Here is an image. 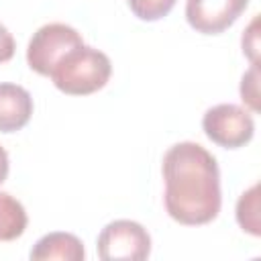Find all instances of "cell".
<instances>
[{"mask_svg":"<svg viewBox=\"0 0 261 261\" xmlns=\"http://www.w3.org/2000/svg\"><path fill=\"white\" fill-rule=\"evenodd\" d=\"M241 98L243 102H247L251 106V110H259V104H257V65L253 63V67L243 75V82H241Z\"/></svg>","mask_w":261,"mask_h":261,"instance_id":"7c38bea8","label":"cell"},{"mask_svg":"<svg viewBox=\"0 0 261 261\" xmlns=\"http://www.w3.org/2000/svg\"><path fill=\"white\" fill-rule=\"evenodd\" d=\"M206 137L224 149L245 147L255 133V122L249 110L237 104H216L206 110L202 118Z\"/></svg>","mask_w":261,"mask_h":261,"instance_id":"5b68a950","label":"cell"},{"mask_svg":"<svg viewBox=\"0 0 261 261\" xmlns=\"http://www.w3.org/2000/svg\"><path fill=\"white\" fill-rule=\"evenodd\" d=\"M29 224L24 206L6 192H0V241H14L22 237Z\"/></svg>","mask_w":261,"mask_h":261,"instance_id":"9c48e42d","label":"cell"},{"mask_svg":"<svg viewBox=\"0 0 261 261\" xmlns=\"http://www.w3.org/2000/svg\"><path fill=\"white\" fill-rule=\"evenodd\" d=\"M12 55H14V39L10 31L0 22V63L10 61Z\"/></svg>","mask_w":261,"mask_h":261,"instance_id":"4fadbf2b","label":"cell"},{"mask_svg":"<svg viewBox=\"0 0 261 261\" xmlns=\"http://www.w3.org/2000/svg\"><path fill=\"white\" fill-rule=\"evenodd\" d=\"M165 210L186 226L212 222L222 206L220 171L214 155L202 145L184 141L163 155Z\"/></svg>","mask_w":261,"mask_h":261,"instance_id":"6da1fadb","label":"cell"},{"mask_svg":"<svg viewBox=\"0 0 261 261\" xmlns=\"http://www.w3.org/2000/svg\"><path fill=\"white\" fill-rule=\"evenodd\" d=\"M177 0H126L130 12L147 22L159 20L163 16H167L171 12V8L175 6Z\"/></svg>","mask_w":261,"mask_h":261,"instance_id":"8fae6325","label":"cell"},{"mask_svg":"<svg viewBox=\"0 0 261 261\" xmlns=\"http://www.w3.org/2000/svg\"><path fill=\"white\" fill-rule=\"evenodd\" d=\"M112 73V63L106 53L80 45L65 53L51 69L49 77L55 88L69 96H88L106 86Z\"/></svg>","mask_w":261,"mask_h":261,"instance_id":"7a4b0ae2","label":"cell"},{"mask_svg":"<svg viewBox=\"0 0 261 261\" xmlns=\"http://www.w3.org/2000/svg\"><path fill=\"white\" fill-rule=\"evenodd\" d=\"M86 257L82 241L71 232H49L41 237L33 251V261H49V259H61V261H82Z\"/></svg>","mask_w":261,"mask_h":261,"instance_id":"ba28073f","label":"cell"},{"mask_svg":"<svg viewBox=\"0 0 261 261\" xmlns=\"http://www.w3.org/2000/svg\"><path fill=\"white\" fill-rule=\"evenodd\" d=\"M259 186H251L237 202V222L243 230L253 237H259Z\"/></svg>","mask_w":261,"mask_h":261,"instance_id":"30bf717a","label":"cell"},{"mask_svg":"<svg viewBox=\"0 0 261 261\" xmlns=\"http://www.w3.org/2000/svg\"><path fill=\"white\" fill-rule=\"evenodd\" d=\"M8 167H10V163H8V153H6L4 147H0V184L8 177Z\"/></svg>","mask_w":261,"mask_h":261,"instance_id":"5bb4252c","label":"cell"},{"mask_svg":"<svg viewBox=\"0 0 261 261\" xmlns=\"http://www.w3.org/2000/svg\"><path fill=\"white\" fill-rule=\"evenodd\" d=\"M80 45H84V39L73 27L63 24V22L43 24L41 29H37V33L29 41L27 63L39 75L49 77L57 61Z\"/></svg>","mask_w":261,"mask_h":261,"instance_id":"3957f363","label":"cell"},{"mask_svg":"<svg viewBox=\"0 0 261 261\" xmlns=\"http://www.w3.org/2000/svg\"><path fill=\"white\" fill-rule=\"evenodd\" d=\"M33 98L16 84H0V133H16L31 120Z\"/></svg>","mask_w":261,"mask_h":261,"instance_id":"52a82bcc","label":"cell"},{"mask_svg":"<svg viewBox=\"0 0 261 261\" xmlns=\"http://www.w3.org/2000/svg\"><path fill=\"white\" fill-rule=\"evenodd\" d=\"M151 253L147 228L135 220H112L98 234V255L102 261H143Z\"/></svg>","mask_w":261,"mask_h":261,"instance_id":"277c9868","label":"cell"},{"mask_svg":"<svg viewBox=\"0 0 261 261\" xmlns=\"http://www.w3.org/2000/svg\"><path fill=\"white\" fill-rule=\"evenodd\" d=\"M249 0H186L188 24L202 35L226 31L243 14Z\"/></svg>","mask_w":261,"mask_h":261,"instance_id":"8992f818","label":"cell"}]
</instances>
